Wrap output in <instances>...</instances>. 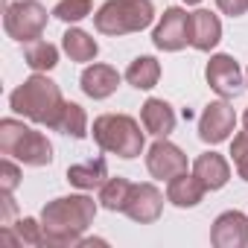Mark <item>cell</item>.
Instances as JSON below:
<instances>
[{
	"mask_svg": "<svg viewBox=\"0 0 248 248\" xmlns=\"http://www.w3.org/2000/svg\"><path fill=\"white\" fill-rule=\"evenodd\" d=\"M93 216H96V204L88 196H62V199H53L41 210L44 245H56V248H73V245H79V239L91 228Z\"/></svg>",
	"mask_w": 248,
	"mask_h": 248,
	"instance_id": "1",
	"label": "cell"
},
{
	"mask_svg": "<svg viewBox=\"0 0 248 248\" xmlns=\"http://www.w3.org/2000/svg\"><path fill=\"white\" fill-rule=\"evenodd\" d=\"M9 105H12L15 114H24V117H30L32 123H38V126H47V129H50L53 120H56L59 111H62V105H64V99H62V91H59V85H56L53 79L35 73V76H30L21 88L12 91Z\"/></svg>",
	"mask_w": 248,
	"mask_h": 248,
	"instance_id": "2",
	"label": "cell"
},
{
	"mask_svg": "<svg viewBox=\"0 0 248 248\" xmlns=\"http://www.w3.org/2000/svg\"><path fill=\"white\" fill-rule=\"evenodd\" d=\"M0 152L18 158L27 167H47L53 161V143L41 132L24 126L21 120L12 117L0 120Z\"/></svg>",
	"mask_w": 248,
	"mask_h": 248,
	"instance_id": "3",
	"label": "cell"
},
{
	"mask_svg": "<svg viewBox=\"0 0 248 248\" xmlns=\"http://www.w3.org/2000/svg\"><path fill=\"white\" fill-rule=\"evenodd\" d=\"M93 140L102 152L120 155V158H138L143 152V132L138 120L129 114H102L93 120Z\"/></svg>",
	"mask_w": 248,
	"mask_h": 248,
	"instance_id": "4",
	"label": "cell"
},
{
	"mask_svg": "<svg viewBox=\"0 0 248 248\" xmlns=\"http://www.w3.org/2000/svg\"><path fill=\"white\" fill-rule=\"evenodd\" d=\"M155 21L152 0H108L93 15V27L102 35H129L140 32Z\"/></svg>",
	"mask_w": 248,
	"mask_h": 248,
	"instance_id": "5",
	"label": "cell"
},
{
	"mask_svg": "<svg viewBox=\"0 0 248 248\" xmlns=\"http://www.w3.org/2000/svg\"><path fill=\"white\" fill-rule=\"evenodd\" d=\"M3 27L9 32V38L30 44L38 41L44 27H47V9L38 0H18V3H6V15H3Z\"/></svg>",
	"mask_w": 248,
	"mask_h": 248,
	"instance_id": "6",
	"label": "cell"
},
{
	"mask_svg": "<svg viewBox=\"0 0 248 248\" xmlns=\"http://www.w3.org/2000/svg\"><path fill=\"white\" fill-rule=\"evenodd\" d=\"M152 41H155V47L164 50V53H178V50H184V47L190 44V15H187L184 9H178V6L167 9L164 18H161V24H158L155 32H152Z\"/></svg>",
	"mask_w": 248,
	"mask_h": 248,
	"instance_id": "7",
	"label": "cell"
},
{
	"mask_svg": "<svg viewBox=\"0 0 248 248\" xmlns=\"http://www.w3.org/2000/svg\"><path fill=\"white\" fill-rule=\"evenodd\" d=\"M233 126H236L233 108L225 99H219V102H210L202 111V117H199V138L204 143H222V140L231 138Z\"/></svg>",
	"mask_w": 248,
	"mask_h": 248,
	"instance_id": "8",
	"label": "cell"
},
{
	"mask_svg": "<svg viewBox=\"0 0 248 248\" xmlns=\"http://www.w3.org/2000/svg\"><path fill=\"white\" fill-rule=\"evenodd\" d=\"M146 167H149V172L155 175V178H175V175H181V172H187V158H184V152L175 146V143H170L167 138H158L152 146H149V155H146Z\"/></svg>",
	"mask_w": 248,
	"mask_h": 248,
	"instance_id": "9",
	"label": "cell"
},
{
	"mask_svg": "<svg viewBox=\"0 0 248 248\" xmlns=\"http://www.w3.org/2000/svg\"><path fill=\"white\" fill-rule=\"evenodd\" d=\"M204 76H207V85H210L222 99H231V96H236V93L242 91V70H239V64H236L231 56H225V53H219V56H213V59L207 62Z\"/></svg>",
	"mask_w": 248,
	"mask_h": 248,
	"instance_id": "10",
	"label": "cell"
},
{
	"mask_svg": "<svg viewBox=\"0 0 248 248\" xmlns=\"http://www.w3.org/2000/svg\"><path fill=\"white\" fill-rule=\"evenodd\" d=\"M164 210V196L155 184H132L129 202H126V213L129 219L140 222V225H152Z\"/></svg>",
	"mask_w": 248,
	"mask_h": 248,
	"instance_id": "11",
	"label": "cell"
},
{
	"mask_svg": "<svg viewBox=\"0 0 248 248\" xmlns=\"http://www.w3.org/2000/svg\"><path fill=\"white\" fill-rule=\"evenodd\" d=\"M210 242L216 248H245L248 245V216L239 210H228V213L216 216Z\"/></svg>",
	"mask_w": 248,
	"mask_h": 248,
	"instance_id": "12",
	"label": "cell"
},
{
	"mask_svg": "<svg viewBox=\"0 0 248 248\" xmlns=\"http://www.w3.org/2000/svg\"><path fill=\"white\" fill-rule=\"evenodd\" d=\"M219 41H222V24H219V18H216L213 12H207V9L193 12V15H190V44H193L196 50L207 53V50H213Z\"/></svg>",
	"mask_w": 248,
	"mask_h": 248,
	"instance_id": "13",
	"label": "cell"
},
{
	"mask_svg": "<svg viewBox=\"0 0 248 248\" xmlns=\"http://www.w3.org/2000/svg\"><path fill=\"white\" fill-rule=\"evenodd\" d=\"M79 82H82V91L91 99H105V96H111L117 91L120 73L111 64H91V67H85V73H82Z\"/></svg>",
	"mask_w": 248,
	"mask_h": 248,
	"instance_id": "14",
	"label": "cell"
},
{
	"mask_svg": "<svg viewBox=\"0 0 248 248\" xmlns=\"http://www.w3.org/2000/svg\"><path fill=\"white\" fill-rule=\"evenodd\" d=\"M193 175H196L207 190H222V187L228 184V178H231V167H228V161H225L222 155H216V152H204V155L196 158V164H193Z\"/></svg>",
	"mask_w": 248,
	"mask_h": 248,
	"instance_id": "15",
	"label": "cell"
},
{
	"mask_svg": "<svg viewBox=\"0 0 248 248\" xmlns=\"http://www.w3.org/2000/svg\"><path fill=\"white\" fill-rule=\"evenodd\" d=\"M140 120H143V129L155 138H167L175 129V111L164 99H146L143 111H140Z\"/></svg>",
	"mask_w": 248,
	"mask_h": 248,
	"instance_id": "16",
	"label": "cell"
},
{
	"mask_svg": "<svg viewBox=\"0 0 248 248\" xmlns=\"http://www.w3.org/2000/svg\"><path fill=\"white\" fill-rule=\"evenodd\" d=\"M204 184L196 178V175H187V172H181V175H175V178H170V187H167V199L175 204V207H196L202 199H204Z\"/></svg>",
	"mask_w": 248,
	"mask_h": 248,
	"instance_id": "17",
	"label": "cell"
},
{
	"mask_svg": "<svg viewBox=\"0 0 248 248\" xmlns=\"http://www.w3.org/2000/svg\"><path fill=\"white\" fill-rule=\"evenodd\" d=\"M50 129H56V132H62V135H67V138L82 140V138H88V114H85L82 105H76V102H64Z\"/></svg>",
	"mask_w": 248,
	"mask_h": 248,
	"instance_id": "18",
	"label": "cell"
},
{
	"mask_svg": "<svg viewBox=\"0 0 248 248\" xmlns=\"http://www.w3.org/2000/svg\"><path fill=\"white\" fill-rule=\"evenodd\" d=\"M67 181L79 190H93V187H102L108 181V164L102 158L96 161H85V164H76L67 170Z\"/></svg>",
	"mask_w": 248,
	"mask_h": 248,
	"instance_id": "19",
	"label": "cell"
},
{
	"mask_svg": "<svg viewBox=\"0 0 248 248\" xmlns=\"http://www.w3.org/2000/svg\"><path fill=\"white\" fill-rule=\"evenodd\" d=\"M62 47H64V53H67L73 62H93L96 53H99L96 41H93L85 30H67V32L62 35Z\"/></svg>",
	"mask_w": 248,
	"mask_h": 248,
	"instance_id": "20",
	"label": "cell"
},
{
	"mask_svg": "<svg viewBox=\"0 0 248 248\" xmlns=\"http://www.w3.org/2000/svg\"><path fill=\"white\" fill-rule=\"evenodd\" d=\"M126 79H129V85H135L138 91H149V88H155L158 79H161V64H158L152 56H140V59H135V62L129 64Z\"/></svg>",
	"mask_w": 248,
	"mask_h": 248,
	"instance_id": "21",
	"label": "cell"
},
{
	"mask_svg": "<svg viewBox=\"0 0 248 248\" xmlns=\"http://www.w3.org/2000/svg\"><path fill=\"white\" fill-rule=\"evenodd\" d=\"M129 193H132V181H126V178H108L99 187V202H102L105 210L123 213V210H126V202H129Z\"/></svg>",
	"mask_w": 248,
	"mask_h": 248,
	"instance_id": "22",
	"label": "cell"
},
{
	"mask_svg": "<svg viewBox=\"0 0 248 248\" xmlns=\"http://www.w3.org/2000/svg\"><path fill=\"white\" fill-rule=\"evenodd\" d=\"M24 62L35 70V73H44V70H53L59 64V50L50 44V41H30L27 50H24Z\"/></svg>",
	"mask_w": 248,
	"mask_h": 248,
	"instance_id": "23",
	"label": "cell"
},
{
	"mask_svg": "<svg viewBox=\"0 0 248 248\" xmlns=\"http://www.w3.org/2000/svg\"><path fill=\"white\" fill-rule=\"evenodd\" d=\"M53 15L59 21H64V24H76V21L91 15V0H59Z\"/></svg>",
	"mask_w": 248,
	"mask_h": 248,
	"instance_id": "24",
	"label": "cell"
},
{
	"mask_svg": "<svg viewBox=\"0 0 248 248\" xmlns=\"http://www.w3.org/2000/svg\"><path fill=\"white\" fill-rule=\"evenodd\" d=\"M12 228H15L21 245H44V225H41V222H35V219H21V222H15Z\"/></svg>",
	"mask_w": 248,
	"mask_h": 248,
	"instance_id": "25",
	"label": "cell"
},
{
	"mask_svg": "<svg viewBox=\"0 0 248 248\" xmlns=\"http://www.w3.org/2000/svg\"><path fill=\"white\" fill-rule=\"evenodd\" d=\"M231 155H233V164H236V172L248 181V129L239 132L231 143Z\"/></svg>",
	"mask_w": 248,
	"mask_h": 248,
	"instance_id": "26",
	"label": "cell"
},
{
	"mask_svg": "<svg viewBox=\"0 0 248 248\" xmlns=\"http://www.w3.org/2000/svg\"><path fill=\"white\" fill-rule=\"evenodd\" d=\"M18 184H21V170L6 155L3 161H0V190H3V193H15Z\"/></svg>",
	"mask_w": 248,
	"mask_h": 248,
	"instance_id": "27",
	"label": "cell"
},
{
	"mask_svg": "<svg viewBox=\"0 0 248 248\" xmlns=\"http://www.w3.org/2000/svg\"><path fill=\"white\" fill-rule=\"evenodd\" d=\"M216 6L231 18H239V15L248 12V0H216Z\"/></svg>",
	"mask_w": 248,
	"mask_h": 248,
	"instance_id": "28",
	"label": "cell"
},
{
	"mask_svg": "<svg viewBox=\"0 0 248 248\" xmlns=\"http://www.w3.org/2000/svg\"><path fill=\"white\" fill-rule=\"evenodd\" d=\"M242 123H245V129H248V111H245V117H242Z\"/></svg>",
	"mask_w": 248,
	"mask_h": 248,
	"instance_id": "29",
	"label": "cell"
},
{
	"mask_svg": "<svg viewBox=\"0 0 248 248\" xmlns=\"http://www.w3.org/2000/svg\"><path fill=\"white\" fill-rule=\"evenodd\" d=\"M184 3H190V6H193V3H202V0H184Z\"/></svg>",
	"mask_w": 248,
	"mask_h": 248,
	"instance_id": "30",
	"label": "cell"
}]
</instances>
